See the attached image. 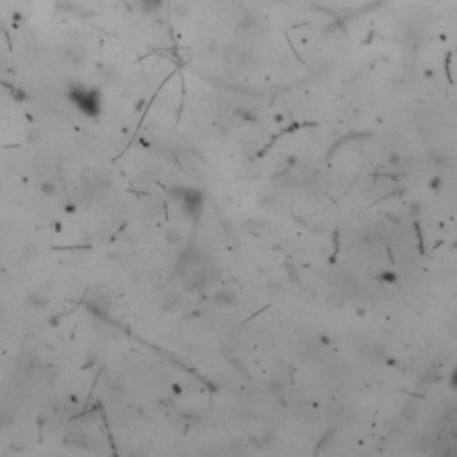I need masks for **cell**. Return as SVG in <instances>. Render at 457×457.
<instances>
[{"mask_svg": "<svg viewBox=\"0 0 457 457\" xmlns=\"http://www.w3.org/2000/svg\"><path fill=\"white\" fill-rule=\"evenodd\" d=\"M213 300L220 305H231V304L236 302V293L229 288H223V290L216 291L213 297Z\"/></svg>", "mask_w": 457, "mask_h": 457, "instance_id": "1", "label": "cell"}, {"mask_svg": "<svg viewBox=\"0 0 457 457\" xmlns=\"http://www.w3.org/2000/svg\"><path fill=\"white\" fill-rule=\"evenodd\" d=\"M179 305H180V299L177 295H166L164 299H162V304H161V307H162V311L164 312H173V311H177L179 309Z\"/></svg>", "mask_w": 457, "mask_h": 457, "instance_id": "2", "label": "cell"}, {"mask_svg": "<svg viewBox=\"0 0 457 457\" xmlns=\"http://www.w3.org/2000/svg\"><path fill=\"white\" fill-rule=\"evenodd\" d=\"M164 238H166V241L170 245H173V247H177V245H180L182 243V234H180V231L179 229H168L166 231V234H164Z\"/></svg>", "mask_w": 457, "mask_h": 457, "instance_id": "3", "label": "cell"}, {"mask_svg": "<svg viewBox=\"0 0 457 457\" xmlns=\"http://www.w3.org/2000/svg\"><path fill=\"white\" fill-rule=\"evenodd\" d=\"M284 290V286H282V282L281 281H270L268 282V286H266V291H268V295H272V297H277L281 291Z\"/></svg>", "mask_w": 457, "mask_h": 457, "instance_id": "4", "label": "cell"}, {"mask_svg": "<svg viewBox=\"0 0 457 457\" xmlns=\"http://www.w3.org/2000/svg\"><path fill=\"white\" fill-rule=\"evenodd\" d=\"M141 7L145 9V11H155V9L161 7V0H140Z\"/></svg>", "mask_w": 457, "mask_h": 457, "instance_id": "5", "label": "cell"}, {"mask_svg": "<svg viewBox=\"0 0 457 457\" xmlns=\"http://www.w3.org/2000/svg\"><path fill=\"white\" fill-rule=\"evenodd\" d=\"M386 161H388V164H391V166H400L402 162H404V159H402L400 154H395V152H393V154L388 155V159H386Z\"/></svg>", "mask_w": 457, "mask_h": 457, "instance_id": "6", "label": "cell"}, {"mask_svg": "<svg viewBox=\"0 0 457 457\" xmlns=\"http://www.w3.org/2000/svg\"><path fill=\"white\" fill-rule=\"evenodd\" d=\"M302 299L307 300V302H311V300L316 299V291H312V290H309V288H305V290L302 291Z\"/></svg>", "mask_w": 457, "mask_h": 457, "instance_id": "7", "label": "cell"}, {"mask_svg": "<svg viewBox=\"0 0 457 457\" xmlns=\"http://www.w3.org/2000/svg\"><path fill=\"white\" fill-rule=\"evenodd\" d=\"M380 277H382V281H384L386 284H393V282H397V275L391 274V272H384Z\"/></svg>", "mask_w": 457, "mask_h": 457, "instance_id": "8", "label": "cell"}, {"mask_svg": "<svg viewBox=\"0 0 457 457\" xmlns=\"http://www.w3.org/2000/svg\"><path fill=\"white\" fill-rule=\"evenodd\" d=\"M420 209H422V205H420V202H415V204H411V214H413V216H418V214H420Z\"/></svg>", "mask_w": 457, "mask_h": 457, "instance_id": "9", "label": "cell"}, {"mask_svg": "<svg viewBox=\"0 0 457 457\" xmlns=\"http://www.w3.org/2000/svg\"><path fill=\"white\" fill-rule=\"evenodd\" d=\"M318 339H320V343H321V345H323V346L330 345V338H329V336H325V334H321V336H320V338H318Z\"/></svg>", "mask_w": 457, "mask_h": 457, "instance_id": "10", "label": "cell"}, {"mask_svg": "<svg viewBox=\"0 0 457 457\" xmlns=\"http://www.w3.org/2000/svg\"><path fill=\"white\" fill-rule=\"evenodd\" d=\"M171 388H173V391H175V393H182V389L179 388V384H173Z\"/></svg>", "mask_w": 457, "mask_h": 457, "instance_id": "11", "label": "cell"}]
</instances>
